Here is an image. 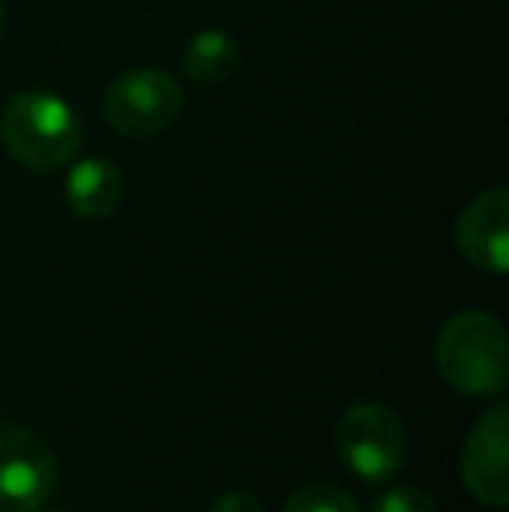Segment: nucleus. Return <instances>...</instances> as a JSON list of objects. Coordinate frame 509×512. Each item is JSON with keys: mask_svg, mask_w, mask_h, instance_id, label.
<instances>
[{"mask_svg": "<svg viewBox=\"0 0 509 512\" xmlns=\"http://www.w3.org/2000/svg\"><path fill=\"white\" fill-rule=\"evenodd\" d=\"M81 115L53 91H21L0 115L7 154L32 171H56L81 147Z\"/></svg>", "mask_w": 509, "mask_h": 512, "instance_id": "1", "label": "nucleus"}, {"mask_svg": "<svg viewBox=\"0 0 509 512\" xmlns=\"http://www.w3.org/2000/svg\"><path fill=\"white\" fill-rule=\"evenodd\" d=\"M436 366L454 391L485 398L499 394L509 380L506 328L489 310H461L443 324L436 338Z\"/></svg>", "mask_w": 509, "mask_h": 512, "instance_id": "2", "label": "nucleus"}, {"mask_svg": "<svg viewBox=\"0 0 509 512\" xmlns=\"http://www.w3.org/2000/svg\"><path fill=\"white\" fill-rule=\"evenodd\" d=\"M339 453L356 478L384 481L405 467V425L377 401H356L339 422Z\"/></svg>", "mask_w": 509, "mask_h": 512, "instance_id": "3", "label": "nucleus"}, {"mask_svg": "<svg viewBox=\"0 0 509 512\" xmlns=\"http://www.w3.org/2000/svg\"><path fill=\"white\" fill-rule=\"evenodd\" d=\"M178 112H182V88L175 84V77L154 67L129 70L112 84L109 98H105V115H109L112 129L133 136V140L168 129L178 119Z\"/></svg>", "mask_w": 509, "mask_h": 512, "instance_id": "4", "label": "nucleus"}, {"mask_svg": "<svg viewBox=\"0 0 509 512\" xmlns=\"http://www.w3.org/2000/svg\"><path fill=\"white\" fill-rule=\"evenodd\" d=\"M56 460L42 436L0 422V512H35L53 495Z\"/></svg>", "mask_w": 509, "mask_h": 512, "instance_id": "5", "label": "nucleus"}, {"mask_svg": "<svg viewBox=\"0 0 509 512\" xmlns=\"http://www.w3.org/2000/svg\"><path fill=\"white\" fill-rule=\"evenodd\" d=\"M461 478L475 499L503 509L509 502V408L496 405L464 439Z\"/></svg>", "mask_w": 509, "mask_h": 512, "instance_id": "6", "label": "nucleus"}, {"mask_svg": "<svg viewBox=\"0 0 509 512\" xmlns=\"http://www.w3.org/2000/svg\"><path fill=\"white\" fill-rule=\"evenodd\" d=\"M457 248L475 269L506 276L509 269V192L503 185L475 196L457 220Z\"/></svg>", "mask_w": 509, "mask_h": 512, "instance_id": "7", "label": "nucleus"}, {"mask_svg": "<svg viewBox=\"0 0 509 512\" xmlns=\"http://www.w3.org/2000/svg\"><path fill=\"white\" fill-rule=\"evenodd\" d=\"M67 203L84 220H105L123 203V175L105 157H84L67 171Z\"/></svg>", "mask_w": 509, "mask_h": 512, "instance_id": "8", "label": "nucleus"}, {"mask_svg": "<svg viewBox=\"0 0 509 512\" xmlns=\"http://www.w3.org/2000/svg\"><path fill=\"white\" fill-rule=\"evenodd\" d=\"M182 70L199 84H220L238 70V42L220 28H203L185 46Z\"/></svg>", "mask_w": 509, "mask_h": 512, "instance_id": "9", "label": "nucleus"}, {"mask_svg": "<svg viewBox=\"0 0 509 512\" xmlns=\"http://www.w3.org/2000/svg\"><path fill=\"white\" fill-rule=\"evenodd\" d=\"M283 512H363L360 502L335 485H307L286 499Z\"/></svg>", "mask_w": 509, "mask_h": 512, "instance_id": "10", "label": "nucleus"}, {"mask_svg": "<svg viewBox=\"0 0 509 512\" xmlns=\"http://www.w3.org/2000/svg\"><path fill=\"white\" fill-rule=\"evenodd\" d=\"M374 512H436V502L422 488H391L374 502Z\"/></svg>", "mask_w": 509, "mask_h": 512, "instance_id": "11", "label": "nucleus"}, {"mask_svg": "<svg viewBox=\"0 0 509 512\" xmlns=\"http://www.w3.org/2000/svg\"><path fill=\"white\" fill-rule=\"evenodd\" d=\"M210 512H265V506L255 499L252 492H227L213 502Z\"/></svg>", "mask_w": 509, "mask_h": 512, "instance_id": "12", "label": "nucleus"}, {"mask_svg": "<svg viewBox=\"0 0 509 512\" xmlns=\"http://www.w3.org/2000/svg\"><path fill=\"white\" fill-rule=\"evenodd\" d=\"M4 21H7V14H4V0H0V35H4Z\"/></svg>", "mask_w": 509, "mask_h": 512, "instance_id": "13", "label": "nucleus"}, {"mask_svg": "<svg viewBox=\"0 0 509 512\" xmlns=\"http://www.w3.org/2000/svg\"><path fill=\"white\" fill-rule=\"evenodd\" d=\"M35 512H39V509H35Z\"/></svg>", "mask_w": 509, "mask_h": 512, "instance_id": "14", "label": "nucleus"}]
</instances>
